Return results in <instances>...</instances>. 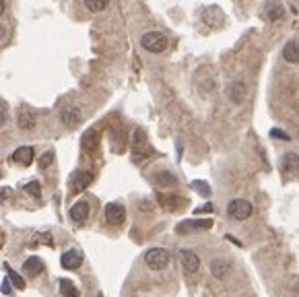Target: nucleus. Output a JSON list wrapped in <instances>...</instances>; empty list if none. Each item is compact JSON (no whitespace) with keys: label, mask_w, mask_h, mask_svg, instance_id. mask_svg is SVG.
Segmentation results:
<instances>
[{"label":"nucleus","mask_w":299,"mask_h":297,"mask_svg":"<svg viewBox=\"0 0 299 297\" xmlns=\"http://www.w3.org/2000/svg\"><path fill=\"white\" fill-rule=\"evenodd\" d=\"M140 45L151 54H161L167 48V35L163 31H146L140 37Z\"/></svg>","instance_id":"1"},{"label":"nucleus","mask_w":299,"mask_h":297,"mask_svg":"<svg viewBox=\"0 0 299 297\" xmlns=\"http://www.w3.org/2000/svg\"><path fill=\"white\" fill-rule=\"evenodd\" d=\"M169 260H172V256H169V252L165 248H151L144 252V262L146 266L151 270H163L169 266Z\"/></svg>","instance_id":"2"},{"label":"nucleus","mask_w":299,"mask_h":297,"mask_svg":"<svg viewBox=\"0 0 299 297\" xmlns=\"http://www.w3.org/2000/svg\"><path fill=\"white\" fill-rule=\"evenodd\" d=\"M254 213V207L250 200H244V198H233L229 204H227V215L236 221H246L250 219Z\"/></svg>","instance_id":"3"},{"label":"nucleus","mask_w":299,"mask_h":297,"mask_svg":"<svg viewBox=\"0 0 299 297\" xmlns=\"http://www.w3.org/2000/svg\"><path fill=\"white\" fill-rule=\"evenodd\" d=\"M194 83L198 87L200 93H212V91L217 89V79L212 75V71L208 66H200L196 75H194Z\"/></svg>","instance_id":"4"},{"label":"nucleus","mask_w":299,"mask_h":297,"mask_svg":"<svg viewBox=\"0 0 299 297\" xmlns=\"http://www.w3.org/2000/svg\"><path fill=\"white\" fill-rule=\"evenodd\" d=\"M210 227H212V219H188V221L178 223L176 231L180 235H188V233H194V231L210 229Z\"/></svg>","instance_id":"5"},{"label":"nucleus","mask_w":299,"mask_h":297,"mask_svg":"<svg viewBox=\"0 0 299 297\" xmlns=\"http://www.w3.org/2000/svg\"><path fill=\"white\" fill-rule=\"evenodd\" d=\"M103 217H105V223L108 225H122L124 219H126V209H124V204L120 202H110V204H105V209H103Z\"/></svg>","instance_id":"6"},{"label":"nucleus","mask_w":299,"mask_h":297,"mask_svg":"<svg viewBox=\"0 0 299 297\" xmlns=\"http://www.w3.org/2000/svg\"><path fill=\"white\" fill-rule=\"evenodd\" d=\"M83 120V111L77 107V105H66V107H62L60 111V122L62 126H66V128H77Z\"/></svg>","instance_id":"7"},{"label":"nucleus","mask_w":299,"mask_h":297,"mask_svg":"<svg viewBox=\"0 0 299 297\" xmlns=\"http://www.w3.org/2000/svg\"><path fill=\"white\" fill-rule=\"evenodd\" d=\"M180 262H182V266H184V270L188 272V275H194V272L200 270V258H198V254L192 252V250H188V248L180 250Z\"/></svg>","instance_id":"8"},{"label":"nucleus","mask_w":299,"mask_h":297,"mask_svg":"<svg viewBox=\"0 0 299 297\" xmlns=\"http://www.w3.org/2000/svg\"><path fill=\"white\" fill-rule=\"evenodd\" d=\"M227 97L233 101V103H244L246 97H248V87L244 81H233L229 87H227Z\"/></svg>","instance_id":"9"},{"label":"nucleus","mask_w":299,"mask_h":297,"mask_svg":"<svg viewBox=\"0 0 299 297\" xmlns=\"http://www.w3.org/2000/svg\"><path fill=\"white\" fill-rule=\"evenodd\" d=\"M285 15H287V9H285L281 3H268V5L264 7V11H262V17H264L266 21H270V23L283 21Z\"/></svg>","instance_id":"10"},{"label":"nucleus","mask_w":299,"mask_h":297,"mask_svg":"<svg viewBox=\"0 0 299 297\" xmlns=\"http://www.w3.org/2000/svg\"><path fill=\"white\" fill-rule=\"evenodd\" d=\"M60 264L66 270H74V268H79L83 264V254L79 252V250H66V252L60 256Z\"/></svg>","instance_id":"11"},{"label":"nucleus","mask_w":299,"mask_h":297,"mask_svg":"<svg viewBox=\"0 0 299 297\" xmlns=\"http://www.w3.org/2000/svg\"><path fill=\"white\" fill-rule=\"evenodd\" d=\"M93 182V173L89 171H74L72 177H70V188L72 192H83L89 184Z\"/></svg>","instance_id":"12"},{"label":"nucleus","mask_w":299,"mask_h":297,"mask_svg":"<svg viewBox=\"0 0 299 297\" xmlns=\"http://www.w3.org/2000/svg\"><path fill=\"white\" fill-rule=\"evenodd\" d=\"M89 213H91V207H89V202H87V200H79V202H74L72 207H70V211H68V215H70V219H72L74 223H83L85 219L89 217Z\"/></svg>","instance_id":"13"},{"label":"nucleus","mask_w":299,"mask_h":297,"mask_svg":"<svg viewBox=\"0 0 299 297\" xmlns=\"http://www.w3.org/2000/svg\"><path fill=\"white\" fill-rule=\"evenodd\" d=\"M35 113L29 109V107H21L19 109V113H17V124H19V128L21 130H31L33 126H35Z\"/></svg>","instance_id":"14"},{"label":"nucleus","mask_w":299,"mask_h":297,"mask_svg":"<svg viewBox=\"0 0 299 297\" xmlns=\"http://www.w3.org/2000/svg\"><path fill=\"white\" fill-rule=\"evenodd\" d=\"M208 268H210V275L215 277V279H225V277L229 275V270H231V266H229V262H227L225 258H215V260H210Z\"/></svg>","instance_id":"15"},{"label":"nucleus","mask_w":299,"mask_h":297,"mask_svg":"<svg viewBox=\"0 0 299 297\" xmlns=\"http://www.w3.org/2000/svg\"><path fill=\"white\" fill-rule=\"evenodd\" d=\"M97 145H99V132H97L95 128H91V130H87V132L83 134L81 147H83L85 153H93V151L97 149Z\"/></svg>","instance_id":"16"},{"label":"nucleus","mask_w":299,"mask_h":297,"mask_svg":"<svg viewBox=\"0 0 299 297\" xmlns=\"http://www.w3.org/2000/svg\"><path fill=\"white\" fill-rule=\"evenodd\" d=\"M11 161L13 163H19V165H29L33 161V147H19L11 155Z\"/></svg>","instance_id":"17"},{"label":"nucleus","mask_w":299,"mask_h":297,"mask_svg":"<svg viewBox=\"0 0 299 297\" xmlns=\"http://www.w3.org/2000/svg\"><path fill=\"white\" fill-rule=\"evenodd\" d=\"M281 167L285 173H297L299 171V155L297 153H287L281 157Z\"/></svg>","instance_id":"18"},{"label":"nucleus","mask_w":299,"mask_h":297,"mask_svg":"<svg viewBox=\"0 0 299 297\" xmlns=\"http://www.w3.org/2000/svg\"><path fill=\"white\" fill-rule=\"evenodd\" d=\"M283 58L291 64H299V41L297 39H291L285 43L283 48Z\"/></svg>","instance_id":"19"},{"label":"nucleus","mask_w":299,"mask_h":297,"mask_svg":"<svg viewBox=\"0 0 299 297\" xmlns=\"http://www.w3.org/2000/svg\"><path fill=\"white\" fill-rule=\"evenodd\" d=\"M23 270H25V275H29V277H37V275L44 272V262H41L37 256H31V258H27L23 262Z\"/></svg>","instance_id":"20"},{"label":"nucleus","mask_w":299,"mask_h":297,"mask_svg":"<svg viewBox=\"0 0 299 297\" xmlns=\"http://www.w3.org/2000/svg\"><path fill=\"white\" fill-rule=\"evenodd\" d=\"M155 180V184L161 186V188H169V186H178V177L174 173H169V171H157L153 175Z\"/></svg>","instance_id":"21"},{"label":"nucleus","mask_w":299,"mask_h":297,"mask_svg":"<svg viewBox=\"0 0 299 297\" xmlns=\"http://www.w3.org/2000/svg\"><path fill=\"white\" fill-rule=\"evenodd\" d=\"M130 143H132V149H134V151H140V149H144V147H146V134H144V130H142V128H134Z\"/></svg>","instance_id":"22"},{"label":"nucleus","mask_w":299,"mask_h":297,"mask_svg":"<svg viewBox=\"0 0 299 297\" xmlns=\"http://www.w3.org/2000/svg\"><path fill=\"white\" fill-rule=\"evenodd\" d=\"M161 202L165 204V209H169V211L182 209L184 204H186V200L182 196H161Z\"/></svg>","instance_id":"23"},{"label":"nucleus","mask_w":299,"mask_h":297,"mask_svg":"<svg viewBox=\"0 0 299 297\" xmlns=\"http://www.w3.org/2000/svg\"><path fill=\"white\" fill-rule=\"evenodd\" d=\"M60 293H62L64 297H79V289H77L74 283L68 281V279H62V281H60Z\"/></svg>","instance_id":"24"},{"label":"nucleus","mask_w":299,"mask_h":297,"mask_svg":"<svg viewBox=\"0 0 299 297\" xmlns=\"http://www.w3.org/2000/svg\"><path fill=\"white\" fill-rule=\"evenodd\" d=\"M110 7L108 0H85V9L91 11V13H101Z\"/></svg>","instance_id":"25"},{"label":"nucleus","mask_w":299,"mask_h":297,"mask_svg":"<svg viewBox=\"0 0 299 297\" xmlns=\"http://www.w3.org/2000/svg\"><path fill=\"white\" fill-rule=\"evenodd\" d=\"M190 186H192V190H196V192H198V194H200L202 198H208V196L212 194L210 186L206 184V182H202V180H194V182H192Z\"/></svg>","instance_id":"26"},{"label":"nucleus","mask_w":299,"mask_h":297,"mask_svg":"<svg viewBox=\"0 0 299 297\" xmlns=\"http://www.w3.org/2000/svg\"><path fill=\"white\" fill-rule=\"evenodd\" d=\"M23 190H25L29 196H33V198H39V196H41V186H39V182H37V180L27 182V184L23 186Z\"/></svg>","instance_id":"27"},{"label":"nucleus","mask_w":299,"mask_h":297,"mask_svg":"<svg viewBox=\"0 0 299 297\" xmlns=\"http://www.w3.org/2000/svg\"><path fill=\"white\" fill-rule=\"evenodd\" d=\"M9 270V281H13V285L17 287V289H25V281H23V277H19L15 270H11V268H7Z\"/></svg>","instance_id":"28"},{"label":"nucleus","mask_w":299,"mask_h":297,"mask_svg":"<svg viewBox=\"0 0 299 297\" xmlns=\"http://www.w3.org/2000/svg\"><path fill=\"white\" fill-rule=\"evenodd\" d=\"M54 157H56L54 151H48L46 155H41V159H39V167H44V169L50 167V165L54 163Z\"/></svg>","instance_id":"29"},{"label":"nucleus","mask_w":299,"mask_h":297,"mask_svg":"<svg viewBox=\"0 0 299 297\" xmlns=\"http://www.w3.org/2000/svg\"><path fill=\"white\" fill-rule=\"evenodd\" d=\"M270 136H274V139H281V141H291V136L281 130V128H270Z\"/></svg>","instance_id":"30"},{"label":"nucleus","mask_w":299,"mask_h":297,"mask_svg":"<svg viewBox=\"0 0 299 297\" xmlns=\"http://www.w3.org/2000/svg\"><path fill=\"white\" fill-rule=\"evenodd\" d=\"M7 118H9V109H7V105L3 101H0V126L7 122Z\"/></svg>","instance_id":"31"},{"label":"nucleus","mask_w":299,"mask_h":297,"mask_svg":"<svg viewBox=\"0 0 299 297\" xmlns=\"http://www.w3.org/2000/svg\"><path fill=\"white\" fill-rule=\"evenodd\" d=\"M138 209H140V211H153V202L140 200V202H138Z\"/></svg>","instance_id":"32"},{"label":"nucleus","mask_w":299,"mask_h":297,"mask_svg":"<svg viewBox=\"0 0 299 297\" xmlns=\"http://www.w3.org/2000/svg\"><path fill=\"white\" fill-rule=\"evenodd\" d=\"M210 211H212V204H210V202H206V204H202V207H198L194 213H196V215H200V213H210Z\"/></svg>","instance_id":"33"},{"label":"nucleus","mask_w":299,"mask_h":297,"mask_svg":"<svg viewBox=\"0 0 299 297\" xmlns=\"http://www.w3.org/2000/svg\"><path fill=\"white\" fill-rule=\"evenodd\" d=\"M0 196H3V198L7 200V198H11V196H13V190H11V188H5L3 192H0Z\"/></svg>","instance_id":"34"},{"label":"nucleus","mask_w":299,"mask_h":297,"mask_svg":"<svg viewBox=\"0 0 299 297\" xmlns=\"http://www.w3.org/2000/svg\"><path fill=\"white\" fill-rule=\"evenodd\" d=\"M5 37H7V27L3 25V23H0V41H3Z\"/></svg>","instance_id":"35"},{"label":"nucleus","mask_w":299,"mask_h":297,"mask_svg":"<svg viewBox=\"0 0 299 297\" xmlns=\"http://www.w3.org/2000/svg\"><path fill=\"white\" fill-rule=\"evenodd\" d=\"M3 293H11V285H9V279L5 281V285H3Z\"/></svg>","instance_id":"36"},{"label":"nucleus","mask_w":299,"mask_h":297,"mask_svg":"<svg viewBox=\"0 0 299 297\" xmlns=\"http://www.w3.org/2000/svg\"><path fill=\"white\" fill-rule=\"evenodd\" d=\"M5 9H7V5L3 3V0H0V15H3V13H5Z\"/></svg>","instance_id":"37"},{"label":"nucleus","mask_w":299,"mask_h":297,"mask_svg":"<svg viewBox=\"0 0 299 297\" xmlns=\"http://www.w3.org/2000/svg\"><path fill=\"white\" fill-rule=\"evenodd\" d=\"M295 293H297V295H299V283H297V285H295Z\"/></svg>","instance_id":"38"}]
</instances>
